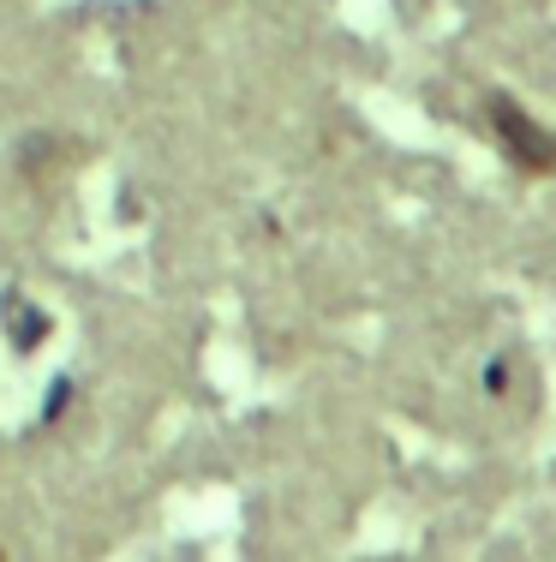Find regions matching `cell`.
<instances>
[{
  "label": "cell",
  "instance_id": "7a4b0ae2",
  "mask_svg": "<svg viewBox=\"0 0 556 562\" xmlns=\"http://www.w3.org/2000/svg\"><path fill=\"white\" fill-rule=\"evenodd\" d=\"M7 317H12V324H19V347H36V336H43V317H36L31 305L19 300V293H12V300H7Z\"/></svg>",
  "mask_w": 556,
  "mask_h": 562
},
{
  "label": "cell",
  "instance_id": "6da1fadb",
  "mask_svg": "<svg viewBox=\"0 0 556 562\" xmlns=\"http://www.w3.org/2000/svg\"><path fill=\"white\" fill-rule=\"evenodd\" d=\"M491 120H497L502 144H509V156H514L526 173H556V132L538 126V120L526 114L514 97H497V102H491Z\"/></svg>",
  "mask_w": 556,
  "mask_h": 562
}]
</instances>
